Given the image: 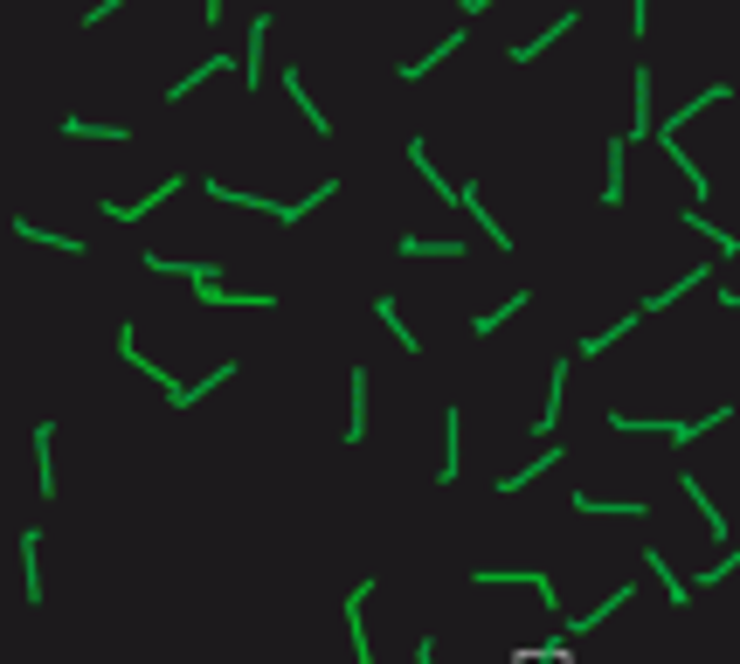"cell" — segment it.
<instances>
[{"mask_svg":"<svg viewBox=\"0 0 740 664\" xmlns=\"http://www.w3.org/2000/svg\"><path fill=\"white\" fill-rule=\"evenodd\" d=\"M719 423H733V402H719V409H706V415H623V409H610V429L616 436H664V443H699V436H713Z\"/></svg>","mask_w":740,"mask_h":664,"instance_id":"cell-1","label":"cell"},{"mask_svg":"<svg viewBox=\"0 0 740 664\" xmlns=\"http://www.w3.org/2000/svg\"><path fill=\"white\" fill-rule=\"evenodd\" d=\"M471 588H534L547 623L567 616V610H561V588H554V575H547V567H471Z\"/></svg>","mask_w":740,"mask_h":664,"instance_id":"cell-2","label":"cell"},{"mask_svg":"<svg viewBox=\"0 0 740 664\" xmlns=\"http://www.w3.org/2000/svg\"><path fill=\"white\" fill-rule=\"evenodd\" d=\"M623 610H637V581H623V588H610V596L595 602V610H581V616H561L554 623V637L561 643H575V637H588V630H602L610 616H623Z\"/></svg>","mask_w":740,"mask_h":664,"instance_id":"cell-3","label":"cell"},{"mask_svg":"<svg viewBox=\"0 0 740 664\" xmlns=\"http://www.w3.org/2000/svg\"><path fill=\"white\" fill-rule=\"evenodd\" d=\"M374 596H381V581H374V575H360L347 588V643H353V664H381V657H374V637H367V602Z\"/></svg>","mask_w":740,"mask_h":664,"instance_id":"cell-4","label":"cell"},{"mask_svg":"<svg viewBox=\"0 0 740 664\" xmlns=\"http://www.w3.org/2000/svg\"><path fill=\"white\" fill-rule=\"evenodd\" d=\"M727 98H733V84H706L699 98H686L678 111H664V125L651 131V139H657V146H678V131H686V125L699 118V111H713V104H727Z\"/></svg>","mask_w":740,"mask_h":664,"instance_id":"cell-5","label":"cell"},{"mask_svg":"<svg viewBox=\"0 0 740 664\" xmlns=\"http://www.w3.org/2000/svg\"><path fill=\"white\" fill-rule=\"evenodd\" d=\"M637 561H643V567L657 575V588H664V602H672V610H692V581H686V575L672 567V554H664L657 540H651V547H637Z\"/></svg>","mask_w":740,"mask_h":664,"instance_id":"cell-6","label":"cell"},{"mask_svg":"<svg viewBox=\"0 0 740 664\" xmlns=\"http://www.w3.org/2000/svg\"><path fill=\"white\" fill-rule=\"evenodd\" d=\"M554 464H561V443H554V436H547L534 464H519V471H505V478H491V499H519V491H526V485H540V478H547V471H554Z\"/></svg>","mask_w":740,"mask_h":664,"instance_id":"cell-7","label":"cell"},{"mask_svg":"<svg viewBox=\"0 0 740 664\" xmlns=\"http://www.w3.org/2000/svg\"><path fill=\"white\" fill-rule=\"evenodd\" d=\"M174 195H180V174H166L153 195H139V201H98V215H104V222H146L153 208H166Z\"/></svg>","mask_w":740,"mask_h":664,"instance_id":"cell-8","label":"cell"},{"mask_svg":"<svg viewBox=\"0 0 740 664\" xmlns=\"http://www.w3.org/2000/svg\"><path fill=\"white\" fill-rule=\"evenodd\" d=\"M575 28H581V14H575V8H567V14H554V22H547L540 35H526V42H512L505 55H512V63H540V55H547V49H554V42H567V35H575Z\"/></svg>","mask_w":740,"mask_h":664,"instance_id":"cell-9","label":"cell"},{"mask_svg":"<svg viewBox=\"0 0 740 664\" xmlns=\"http://www.w3.org/2000/svg\"><path fill=\"white\" fill-rule=\"evenodd\" d=\"M561 409H567V353H554V367H547V402H540V415H534V436H540V443L561 429Z\"/></svg>","mask_w":740,"mask_h":664,"instance_id":"cell-10","label":"cell"},{"mask_svg":"<svg viewBox=\"0 0 740 664\" xmlns=\"http://www.w3.org/2000/svg\"><path fill=\"white\" fill-rule=\"evenodd\" d=\"M651 63H637V77H630V98H637V111H630V131H623V146H637V139H651L657 131V104H651Z\"/></svg>","mask_w":740,"mask_h":664,"instance_id":"cell-11","label":"cell"},{"mask_svg":"<svg viewBox=\"0 0 740 664\" xmlns=\"http://www.w3.org/2000/svg\"><path fill=\"white\" fill-rule=\"evenodd\" d=\"M567 505H575L581 519H651V505H643V499H595V491H567Z\"/></svg>","mask_w":740,"mask_h":664,"instance_id":"cell-12","label":"cell"},{"mask_svg":"<svg viewBox=\"0 0 740 664\" xmlns=\"http://www.w3.org/2000/svg\"><path fill=\"white\" fill-rule=\"evenodd\" d=\"M457 208H464V215L485 229L491 250H512V229H505V222H491V208H485V187H478V180H464V187H457Z\"/></svg>","mask_w":740,"mask_h":664,"instance_id":"cell-13","label":"cell"},{"mask_svg":"<svg viewBox=\"0 0 740 664\" xmlns=\"http://www.w3.org/2000/svg\"><path fill=\"white\" fill-rule=\"evenodd\" d=\"M339 443H367V367H347V436Z\"/></svg>","mask_w":740,"mask_h":664,"instance_id":"cell-14","label":"cell"},{"mask_svg":"<svg viewBox=\"0 0 740 664\" xmlns=\"http://www.w3.org/2000/svg\"><path fill=\"white\" fill-rule=\"evenodd\" d=\"M22 602L42 610V526H22Z\"/></svg>","mask_w":740,"mask_h":664,"instance_id":"cell-15","label":"cell"},{"mask_svg":"<svg viewBox=\"0 0 740 664\" xmlns=\"http://www.w3.org/2000/svg\"><path fill=\"white\" fill-rule=\"evenodd\" d=\"M706 277H713V263H692V271H678L672 284H664V291H651V298H643L637 312H672L678 298H686V291H699V284H706Z\"/></svg>","mask_w":740,"mask_h":664,"instance_id":"cell-16","label":"cell"},{"mask_svg":"<svg viewBox=\"0 0 740 664\" xmlns=\"http://www.w3.org/2000/svg\"><path fill=\"white\" fill-rule=\"evenodd\" d=\"M35 491L55 499V423H49V415L35 423Z\"/></svg>","mask_w":740,"mask_h":664,"instance_id":"cell-17","label":"cell"},{"mask_svg":"<svg viewBox=\"0 0 740 664\" xmlns=\"http://www.w3.org/2000/svg\"><path fill=\"white\" fill-rule=\"evenodd\" d=\"M450 55H464V28H450V35H443V42H436L429 55H415V63H402V70H394V77H402V84H423V77H429L436 63H450Z\"/></svg>","mask_w":740,"mask_h":664,"instance_id":"cell-18","label":"cell"},{"mask_svg":"<svg viewBox=\"0 0 740 664\" xmlns=\"http://www.w3.org/2000/svg\"><path fill=\"white\" fill-rule=\"evenodd\" d=\"M284 98H291L298 111H305V125L318 131V139H326V131H333V111H318V98H312V90H305V77H298L291 63H284Z\"/></svg>","mask_w":740,"mask_h":664,"instance_id":"cell-19","label":"cell"},{"mask_svg":"<svg viewBox=\"0 0 740 664\" xmlns=\"http://www.w3.org/2000/svg\"><path fill=\"white\" fill-rule=\"evenodd\" d=\"M222 70H236V55H201L195 70H187L180 84H166V104H180V98H195V90L208 84V77H222Z\"/></svg>","mask_w":740,"mask_h":664,"instance_id":"cell-20","label":"cell"},{"mask_svg":"<svg viewBox=\"0 0 740 664\" xmlns=\"http://www.w3.org/2000/svg\"><path fill=\"white\" fill-rule=\"evenodd\" d=\"M263 42H271V14H256L250 22V35H242V84H263Z\"/></svg>","mask_w":740,"mask_h":664,"instance_id":"cell-21","label":"cell"},{"mask_svg":"<svg viewBox=\"0 0 740 664\" xmlns=\"http://www.w3.org/2000/svg\"><path fill=\"white\" fill-rule=\"evenodd\" d=\"M526 305H534V291H512L505 305H491V312H478V318H471V339H491L499 326H512V318H519Z\"/></svg>","mask_w":740,"mask_h":664,"instance_id":"cell-22","label":"cell"},{"mask_svg":"<svg viewBox=\"0 0 740 664\" xmlns=\"http://www.w3.org/2000/svg\"><path fill=\"white\" fill-rule=\"evenodd\" d=\"M678 491H686V499L699 505V519H706V534H713L719 547H727V512H719V499H706V485H699L692 471H686V478H678Z\"/></svg>","mask_w":740,"mask_h":664,"instance_id":"cell-23","label":"cell"},{"mask_svg":"<svg viewBox=\"0 0 740 664\" xmlns=\"http://www.w3.org/2000/svg\"><path fill=\"white\" fill-rule=\"evenodd\" d=\"M14 236H22V242H42V250H63V256H84V236L42 229V222H28V215H14Z\"/></svg>","mask_w":740,"mask_h":664,"instance_id":"cell-24","label":"cell"},{"mask_svg":"<svg viewBox=\"0 0 740 664\" xmlns=\"http://www.w3.org/2000/svg\"><path fill=\"white\" fill-rule=\"evenodd\" d=\"M146 271H160V277H187V284H208V277H222V263H180V256H160V250H146Z\"/></svg>","mask_w":740,"mask_h":664,"instance_id":"cell-25","label":"cell"},{"mask_svg":"<svg viewBox=\"0 0 740 664\" xmlns=\"http://www.w3.org/2000/svg\"><path fill=\"white\" fill-rule=\"evenodd\" d=\"M394 256H457L464 263V236H402V242H394Z\"/></svg>","mask_w":740,"mask_h":664,"instance_id":"cell-26","label":"cell"},{"mask_svg":"<svg viewBox=\"0 0 740 664\" xmlns=\"http://www.w3.org/2000/svg\"><path fill=\"white\" fill-rule=\"evenodd\" d=\"M409 166H423V180L436 187V201H450V208H457V180H443V166H429V139H423V131L409 139Z\"/></svg>","mask_w":740,"mask_h":664,"instance_id":"cell-27","label":"cell"},{"mask_svg":"<svg viewBox=\"0 0 740 664\" xmlns=\"http://www.w3.org/2000/svg\"><path fill=\"white\" fill-rule=\"evenodd\" d=\"M374 318H381V326H388V339H394V347H402L409 360L423 353V339H415V333L402 326V305H394V298H374Z\"/></svg>","mask_w":740,"mask_h":664,"instance_id":"cell-28","label":"cell"},{"mask_svg":"<svg viewBox=\"0 0 740 664\" xmlns=\"http://www.w3.org/2000/svg\"><path fill=\"white\" fill-rule=\"evenodd\" d=\"M678 222H686V229H699V236H706V242H713L719 256H740V236H727V229H719V222H706V208H686V215H678Z\"/></svg>","mask_w":740,"mask_h":664,"instance_id":"cell-29","label":"cell"},{"mask_svg":"<svg viewBox=\"0 0 740 664\" xmlns=\"http://www.w3.org/2000/svg\"><path fill=\"white\" fill-rule=\"evenodd\" d=\"M63 139H98V146H125V125H98V118H63Z\"/></svg>","mask_w":740,"mask_h":664,"instance_id":"cell-30","label":"cell"},{"mask_svg":"<svg viewBox=\"0 0 740 664\" xmlns=\"http://www.w3.org/2000/svg\"><path fill=\"white\" fill-rule=\"evenodd\" d=\"M457 436H464V423H457V402L443 409V464H436V485H457Z\"/></svg>","mask_w":740,"mask_h":664,"instance_id":"cell-31","label":"cell"},{"mask_svg":"<svg viewBox=\"0 0 740 664\" xmlns=\"http://www.w3.org/2000/svg\"><path fill=\"white\" fill-rule=\"evenodd\" d=\"M637 318H643V312H623V318H616V326H610V333H588V339H581V360H595V353H610V347H616V339H623V333H637Z\"/></svg>","mask_w":740,"mask_h":664,"instance_id":"cell-32","label":"cell"},{"mask_svg":"<svg viewBox=\"0 0 740 664\" xmlns=\"http://www.w3.org/2000/svg\"><path fill=\"white\" fill-rule=\"evenodd\" d=\"M623 153H630V146H623V131L610 139V180H602V208H623Z\"/></svg>","mask_w":740,"mask_h":664,"instance_id":"cell-33","label":"cell"},{"mask_svg":"<svg viewBox=\"0 0 740 664\" xmlns=\"http://www.w3.org/2000/svg\"><path fill=\"white\" fill-rule=\"evenodd\" d=\"M727 575H740V547H733V554H719V561H706V567H699V575H686V581H692V588H719Z\"/></svg>","mask_w":740,"mask_h":664,"instance_id":"cell-34","label":"cell"},{"mask_svg":"<svg viewBox=\"0 0 740 664\" xmlns=\"http://www.w3.org/2000/svg\"><path fill=\"white\" fill-rule=\"evenodd\" d=\"M512 664H575V651H567V643L554 637V643H526V651L512 657Z\"/></svg>","mask_w":740,"mask_h":664,"instance_id":"cell-35","label":"cell"},{"mask_svg":"<svg viewBox=\"0 0 740 664\" xmlns=\"http://www.w3.org/2000/svg\"><path fill=\"white\" fill-rule=\"evenodd\" d=\"M125 8V0H90V8H84V28H98V22H111V14H118Z\"/></svg>","mask_w":740,"mask_h":664,"instance_id":"cell-36","label":"cell"},{"mask_svg":"<svg viewBox=\"0 0 740 664\" xmlns=\"http://www.w3.org/2000/svg\"><path fill=\"white\" fill-rule=\"evenodd\" d=\"M630 35H651V0H630Z\"/></svg>","mask_w":740,"mask_h":664,"instance_id":"cell-37","label":"cell"},{"mask_svg":"<svg viewBox=\"0 0 740 664\" xmlns=\"http://www.w3.org/2000/svg\"><path fill=\"white\" fill-rule=\"evenodd\" d=\"M222 14H229V0H201V22H208V28H215Z\"/></svg>","mask_w":740,"mask_h":664,"instance_id":"cell-38","label":"cell"},{"mask_svg":"<svg viewBox=\"0 0 740 664\" xmlns=\"http://www.w3.org/2000/svg\"><path fill=\"white\" fill-rule=\"evenodd\" d=\"M415 664H436V637H415Z\"/></svg>","mask_w":740,"mask_h":664,"instance_id":"cell-39","label":"cell"},{"mask_svg":"<svg viewBox=\"0 0 740 664\" xmlns=\"http://www.w3.org/2000/svg\"><path fill=\"white\" fill-rule=\"evenodd\" d=\"M719 305H727V312H740V291H733V284H719Z\"/></svg>","mask_w":740,"mask_h":664,"instance_id":"cell-40","label":"cell"},{"mask_svg":"<svg viewBox=\"0 0 740 664\" xmlns=\"http://www.w3.org/2000/svg\"><path fill=\"white\" fill-rule=\"evenodd\" d=\"M485 8H499V0H464V14H485Z\"/></svg>","mask_w":740,"mask_h":664,"instance_id":"cell-41","label":"cell"}]
</instances>
